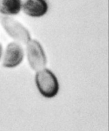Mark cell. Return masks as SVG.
<instances>
[{"mask_svg":"<svg viewBox=\"0 0 109 131\" xmlns=\"http://www.w3.org/2000/svg\"><path fill=\"white\" fill-rule=\"evenodd\" d=\"M35 82L39 92L45 98H53L58 93V80L54 74L48 69L41 70L36 73Z\"/></svg>","mask_w":109,"mask_h":131,"instance_id":"6da1fadb","label":"cell"},{"mask_svg":"<svg viewBox=\"0 0 109 131\" xmlns=\"http://www.w3.org/2000/svg\"><path fill=\"white\" fill-rule=\"evenodd\" d=\"M27 53L30 65L34 70H38L45 66V55L39 42L35 40L29 41L27 46Z\"/></svg>","mask_w":109,"mask_h":131,"instance_id":"7a4b0ae2","label":"cell"},{"mask_svg":"<svg viewBox=\"0 0 109 131\" xmlns=\"http://www.w3.org/2000/svg\"><path fill=\"white\" fill-rule=\"evenodd\" d=\"M22 8L27 16L40 17L47 14L49 5L46 0H24Z\"/></svg>","mask_w":109,"mask_h":131,"instance_id":"3957f363","label":"cell"},{"mask_svg":"<svg viewBox=\"0 0 109 131\" xmlns=\"http://www.w3.org/2000/svg\"><path fill=\"white\" fill-rule=\"evenodd\" d=\"M23 57V50L21 46L15 42H12L7 48L3 65L8 68L17 66L22 62Z\"/></svg>","mask_w":109,"mask_h":131,"instance_id":"277c9868","label":"cell"},{"mask_svg":"<svg viewBox=\"0 0 109 131\" xmlns=\"http://www.w3.org/2000/svg\"><path fill=\"white\" fill-rule=\"evenodd\" d=\"M22 0H0V12L5 15H17L22 9Z\"/></svg>","mask_w":109,"mask_h":131,"instance_id":"5b68a950","label":"cell"},{"mask_svg":"<svg viewBox=\"0 0 109 131\" xmlns=\"http://www.w3.org/2000/svg\"><path fill=\"white\" fill-rule=\"evenodd\" d=\"M1 53H2V46L0 45V57H1Z\"/></svg>","mask_w":109,"mask_h":131,"instance_id":"8992f818","label":"cell"}]
</instances>
